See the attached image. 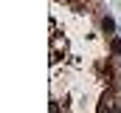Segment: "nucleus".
Here are the masks:
<instances>
[{"mask_svg":"<svg viewBox=\"0 0 121 113\" xmlns=\"http://www.w3.org/2000/svg\"><path fill=\"white\" fill-rule=\"evenodd\" d=\"M101 28H104V31H113L116 26H113V20H110V17H104V23H101Z\"/></svg>","mask_w":121,"mask_h":113,"instance_id":"obj_2","label":"nucleus"},{"mask_svg":"<svg viewBox=\"0 0 121 113\" xmlns=\"http://www.w3.org/2000/svg\"><path fill=\"white\" fill-rule=\"evenodd\" d=\"M99 113H116V93H113V90H107V93L101 96Z\"/></svg>","mask_w":121,"mask_h":113,"instance_id":"obj_1","label":"nucleus"}]
</instances>
